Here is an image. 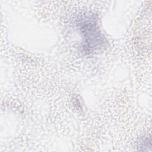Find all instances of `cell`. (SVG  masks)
<instances>
[{"label":"cell","mask_w":152,"mask_h":152,"mask_svg":"<svg viewBox=\"0 0 152 152\" xmlns=\"http://www.w3.org/2000/svg\"><path fill=\"white\" fill-rule=\"evenodd\" d=\"M79 29L83 36L84 49L92 50L100 46L103 42L95 20L90 17L83 18L79 23Z\"/></svg>","instance_id":"cell-1"},{"label":"cell","mask_w":152,"mask_h":152,"mask_svg":"<svg viewBox=\"0 0 152 152\" xmlns=\"http://www.w3.org/2000/svg\"><path fill=\"white\" fill-rule=\"evenodd\" d=\"M140 147L142 148V150H144V148H145V150H147V147L151 148V138L150 137H145L144 138L142 141L140 142Z\"/></svg>","instance_id":"cell-2"}]
</instances>
